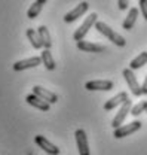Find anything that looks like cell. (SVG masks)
I'll return each instance as SVG.
<instances>
[{"instance_id":"cell-9","label":"cell","mask_w":147,"mask_h":155,"mask_svg":"<svg viewBox=\"0 0 147 155\" xmlns=\"http://www.w3.org/2000/svg\"><path fill=\"white\" fill-rule=\"evenodd\" d=\"M88 8H89L88 2H80L76 8H73L70 12H67V14L64 15V21H66V22H73V21H76V19L80 18V17L88 11Z\"/></svg>"},{"instance_id":"cell-25","label":"cell","mask_w":147,"mask_h":155,"mask_svg":"<svg viewBox=\"0 0 147 155\" xmlns=\"http://www.w3.org/2000/svg\"><path fill=\"white\" fill-rule=\"evenodd\" d=\"M36 2H37V3H40V5H45L48 0H36Z\"/></svg>"},{"instance_id":"cell-20","label":"cell","mask_w":147,"mask_h":155,"mask_svg":"<svg viewBox=\"0 0 147 155\" xmlns=\"http://www.w3.org/2000/svg\"><path fill=\"white\" fill-rule=\"evenodd\" d=\"M42 8H43V5H40V3L34 2V3L28 8V11H27V18H30V19L37 18L39 14L42 12Z\"/></svg>"},{"instance_id":"cell-17","label":"cell","mask_w":147,"mask_h":155,"mask_svg":"<svg viewBox=\"0 0 147 155\" xmlns=\"http://www.w3.org/2000/svg\"><path fill=\"white\" fill-rule=\"evenodd\" d=\"M137 18H138V9H137V8H131L128 15H126V18L123 21V24H122V27H123L125 30H131V28L134 27Z\"/></svg>"},{"instance_id":"cell-10","label":"cell","mask_w":147,"mask_h":155,"mask_svg":"<svg viewBox=\"0 0 147 155\" xmlns=\"http://www.w3.org/2000/svg\"><path fill=\"white\" fill-rule=\"evenodd\" d=\"M40 63H42V58L40 57H30V58H25V60H21V61H17L12 66V69L15 72H21V70H27V69L37 67Z\"/></svg>"},{"instance_id":"cell-6","label":"cell","mask_w":147,"mask_h":155,"mask_svg":"<svg viewBox=\"0 0 147 155\" xmlns=\"http://www.w3.org/2000/svg\"><path fill=\"white\" fill-rule=\"evenodd\" d=\"M76 143H77V149H79V155H89V145H88V137L83 128H77L76 133Z\"/></svg>"},{"instance_id":"cell-23","label":"cell","mask_w":147,"mask_h":155,"mask_svg":"<svg viewBox=\"0 0 147 155\" xmlns=\"http://www.w3.org/2000/svg\"><path fill=\"white\" fill-rule=\"evenodd\" d=\"M128 6H129V0H117V8H119L120 11L128 9Z\"/></svg>"},{"instance_id":"cell-21","label":"cell","mask_w":147,"mask_h":155,"mask_svg":"<svg viewBox=\"0 0 147 155\" xmlns=\"http://www.w3.org/2000/svg\"><path fill=\"white\" fill-rule=\"evenodd\" d=\"M146 103H147V101H140V103L134 104V106H132V109H131V115H132V116L141 115V114L146 110Z\"/></svg>"},{"instance_id":"cell-15","label":"cell","mask_w":147,"mask_h":155,"mask_svg":"<svg viewBox=\"0 0 147 155\" xmlns=\"http://www.w3.org/2000/svg\"><path fill=\"white\" fill-rule=\"evenodd\" d=\"M37 33H39V36H40L42 43H43V48H45V49H49V48L52 46V40H51V35H49L48 27H46V25H40V27L37 28Z\"/></svg>"},{"instance_id":"cell-2","label":"cell","mask_w":147,"mask_h":155,"mask_svg":"<svg viewBox=\"0 0 147 155\" xmlns=\"http://www.w3.org/2000/svg\"><path fill=\"white\" fill-rule=\"evenodd\" d=\"M97 19H98V15L94 12V14H91L89 17H86V19L83 21V24L74 31L73 35V39L76 40V42H80V40H83V38L86 36V33L89 31V28H91L92 25H95L97 24Z\"/></svg>"},{"instance_id":"cell-13","label":"cell","mask_w":147,"mask_h":155,"mask_svg":"<svg viewBox=\"0 0 147 155\" xmlns=\"http://www.w3.org/2000/svg\"><path fill=\"white\" fill-rule=\"evenodd\" d=\"M77 49L83 51V52H104L106 51V46L103 45H98V43H94V42H88V40H80L77 42Z\"/></svg>"},{"instance_id":"cell-12","label":"cell","mask_w":147,"mask_h":155,"mask_svg":"<svg viewBox=\"0 0 147 155\" xmlns=\"http://www.w3.org/2000/svg\"><path fill=\"white\" fill-rule=\"evenodd\" d=\"M25 101H27L30 106L36 107L39 110H43V112L49 110V107H51V104H49L48 101H45L43 98H40V97L36 96V94H28V96L25 97Z\"/></svg>"},{"instance_id":"cell-7","label":"cell","mask_w":147,"mask_h":155,"mask_svg":"<svg viewBox=\"0 0 147 155\" xmlns=\"http://www.w3.org/2000/svg\"><path fill=\"white\" fill-rule=\"evenodd\" d=\"M131 109H132V104H131V100H126L122 106H120V109H119V112L116 114V116L113 118V121H111V125H113V128L116 130V128H119L120 125H122V122L125 121V118L128 115L129 112H131Z\"/></svg>"},{"instance_id":"cell-16","label":"cell","mask_w":147,"mask_h":155,"mask_svg":"<svg viewBox=\"0 0 147 155\" xmlns=\"http://www.w3.org/2000/svg\"><path fill=\"white\" fill-rule=\"evenodd\" d=\"M25 35H27V39L30 40V43H31L33 48H36V49L43 48V43H42V40H40V36H39L37 30H34V28H27Z\"/></svg>"},{"instance_id":"cell-8","label":"cell","mask_w":147,"mask_h":155,"mask_svg":"<svg viewBox=\"0 0 147 155\" xmlns=\"http://www.w3.org/2000/svg\"><path fill=\"white\" fill-rule=\"evenodd\" d=\"M34 142H36V145L40 148V149H43L45 152L48 155H58L59 154V149L56 148L54 143H51L45 136H40V134H37L36 137H34Z\"/></svg>"},{"instance_id":"cell-5","label":"cell","mask_w":147,"mask_h":155,"mask_svg":"<svg viewBox=\"0 0 147 155\" xmlns=\"http://www.w3.org/2000/svg\"><path fill=\"white\" fill-rule=\"evenodd\" d=\"M113 82L109 79H97V81H89L85 84V88L88 91H110L113 90Z\"/></svg>"},{"instance_id":"cell-3","label":"cell","mask_w":147,"mask_h":155,"mask_svg":"<svg viewBox=\"0 0 147 155\" xmlns=\"http://www.w3.org/2000/svg\"><path fill=\"white\" fill-rule=\"evenodd\" d=\"M122 73H123V78H125V81H126V84H128L131 93H132L134 96H137V97L141 96V94H143V91H141V85L138 84L137 78H135V75H134V70L125 69Z\"/></svg>"},{"instance_id":"cell-22","label":"cell","mask_w":147,"mask_h":155,"mask_svg":"<svg viewBox=\"0 0 147 155\" xmlns=\"http://www.w3.org/2000/svg\"><path fill=\"white\" fill-rule=\"evenodd\" d=\"M138 5H140V11H141L144 19H147V0H140Z\"/></svg>"},{"instance_id":"cell-18","label":"cell","mask_w":147,"mask_h":155,"mask_svg":"<svg viewBox=\"0 0 147 155\" xmlns=\"http://www.w3.org/2000/svg\"><path fill=\"white\" fill-rule=\"evenodd\" d=\"M40 58H42V63L45 64V67H46L48 70H54V69H55V60L52 58V54H51L49 49H43Z\"/></svg>"},{"instance_id":"cell-26","label":"cell","mask_w":147,"mask_h":155,"mask_svg":"<svg viewBox=\"0 0 147 155\" xmlns=\"http://www.w3.org/2000/svg\"><path fill=\"white\" fill-rule=\"evenodd\" d=\"M146 112H147V103H146Z\"/></svg>"},{"instance_id":"cell-14","label":"cell","mask_w":147,"mask_h":155,"mask_svg":"<svg viewBox=\"0 0 147 155\" xmlns=\"http://www.w3.org/2000/svg\"><path fill=\"white\" fill-rule=\"evenodd\" d=\"M126 100H128V94H126L125 91H122V93L116 94L114 97H111L110 100H107V101L104 103V109H106V110H111V109H114V107H117V106H122Z\"/></svg>"},{"instance_id":"cell-24","label":"cell","mask_w":147,"mask_h":155,"mask_svg":"<svg viewBox=\"0 0 147 155\" xmlns=\"http://www.w3.org/2000/svg\"><path fill=\"white\" fill-rule=\"evenodd\" d=\"M141 91H143V94H147V75H146V78H144L143 85H141Z\"/></svg>"},{"instance_id":"cell-19","label":"cell","mask_w":147,"mask_h":155,"mask_svg":"<svg viewBox=\"0 0 147 155\" xmlns=\"http://www.w3.org/2000/svg\"><path fill=\"white\" fill-rule=\"evenodd\" d=\"M147 63V52H141V54H138L137 57L134 58L131 63H129V69L131 70H137V69H140V67H143L144 64Z\"/></svg>"},{"instance_id":"cell-1","label":"cell","mask_w":147,"mask_h":155,"mask_svg":"<svg viewBox=\"0 0 147 155\" xmlns=\"http://www.w3.org/2000/svg\"><path fill=\"white\" fill-rule=\"evenodd\" d=\"M95 28H97L103 36H106L107 39H110V42H113L114 45H117V46H125V45H126L125 38L120 36L119 33H116L111 27H109V25L106 24V22H103V21H97Z\"/></svg>"},{"instance_id":"cell-11","label":"cell","mask_w":147,"mask_h":155,"mask_svg":"<svg viewBox=\"0 0 147 155\" xmlns=\"http://www.w3.org/2000/svg\"><path fill=\"white\" fill-rule=\"evenodd\" d=\"M33 94H36V96H39L40 98H43V100L48 101L49 104L58 101L56 94H54L52 91H49V90H46V88H43V87H40V85H34V87H33Z\"/></svg>"},{"instance_id":"cell-4","label":"cell","mask_w":147,"mask_h":155,"mask_svg":"<svg viewBox=\"0 0 147 155\" xmlns=\"http://www.w3.org/2000/svg\"><path fill=\"white\" fill-rule=\"evenodd\" d=\"M140 128H141V122H140V121H132V122H129L126 125H120L119 128H116L113 136H114L116 139H122V137H126V136L138 131Z\"/></svg>"}]
</instances>
